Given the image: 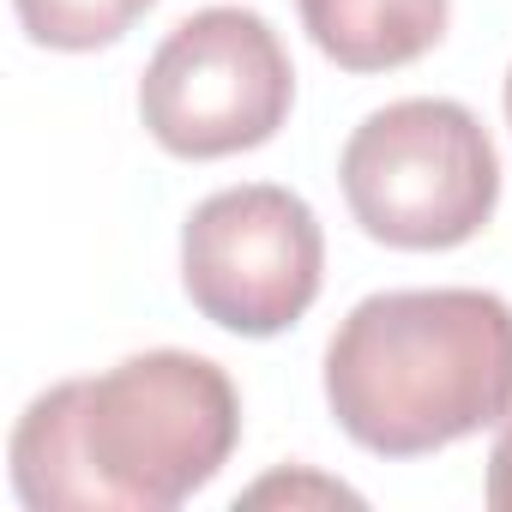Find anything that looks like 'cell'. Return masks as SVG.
Masks as SVG:
<instances>
[{
    "label": "cell",
    "mask_w": 512,
    "mask_h": 512,
    "mask_svg": "<svg viewBox=\"0 0 512 512\" xmlns=\"http://www.w3.org/2000/svg\"><path fill=\"white\" fill-rule=\"evenodd\" d=\"M338 428L380 458H422L512 416V308L488 290H386L326 350Z\"/></svg>",
    "instance_id": "2"
},
{
    "label": "cell",
    "mask_w": 512,
    "mask_h": 512,
    "mask_svg": "<svg viewBox=\"0 0 512 512\" xmlns=\"http://www.w3.org/2000/svg\"><path fill=\"white\" fill-rule=\"evenodd\" d=\"M302 25L344 73H392L446 37V0H296Z\"/></svg>",
    "instance_id": "6"
},
{
    "label": "cell",
    "mask_w": 512,
    "mask_h": 512,
    "mask_svg": "<svg viewBox=\"0 0 512 512\" xmlns=\"http://www.w3.org/2000/svg\"><path fill=\"white\" fill-rule=\"evenodd\" d=\"M344 199L356 223L410 253L470 241L500 199V163L482 121L446 97H404L374 109L344 145Z\"/></svg>",
    "instance_id": "3"
},
{
    "label": "cell",
    "mask_w": 512,
    "mask_h": 512,
    "mask_svg": "<svg viewBox=\"0 0 512 512\" xmlns=\"http://www.w3.org/2000/svg\"><path fill=\"white\" fill-rule=\"evenodd\" d=\"M488 506L494 512H512V422H506V434L488 452Z\"/></svg>",
    "instance_id": "8"
},
{
    "label": "cell",
    "mask_w": 512,
    "mask_h": 512,
    "mask_svg": "<svg viewBox=\"0 0 512 512\" xmlns=\"http://www.w3.org/2000/svg\"><path fill=\"white\" fill-rule=\"evenodd\" d=\"M506 121H512V73H506Z\"/></svg>",
    "instance_id": "9"
},
{
    "label": "cell",
    "mask_w": 512,
    "mask_h": 512,
    "mask_svg": "<svg viewBox=\"0 0 512 512\" xmlns=\"http://www.w3.org/2000/svg\"><path fill=\"white\" fill-rule=\"evenodd\" d=\"M296 103V73L278 31L247 7L181 19L139 79V115L175 157H235L266 145Z\"/></svg>",
    "instance_id": "4"
},
{
    "label": "cell",
    "mask_w": 512,
    "mask_h": 512,
    "mask_svg": "<svg viewBox=\"0 0 512 512\" xmlns=\"http://www.w3.org/2000/svg\"><path fill=\"white\" fill-rule=\"evenodd\" d=\"M235 434L241 398L217 362L145 350L19 416L13 488L31 512H169L229 464Z\"/></svg>",
    "instance_id": "1"
},
{
    "label": "cell",
    "mask_w": 512,
    "mask_h": 512,
    "mask_svg": "<svg viewBox=\"0 0 512 512\" xmlns=\"http://www.w3.org/2000/svg\"><path fill=\"white\" fill-rule=\"evenodd\" d=\"M326 272V241L302 193L247 181L193 205L181 229V284L193 308L241 338L296 326Z\"/></svg>",
    "instance_id": "5"
},
{
    "label": "cell",
    "mask_w": 512,
    "mask_h": 512,
    "mask_svg": "<svg viewBox=\"0 0 512 512\" xmlns=\"http://www.w3.org/2000/svg\"><path fill=\"white\" fill-rule=\"evenodd\" d=\"M151 7L157 0H13L25 37L43 49H67V55L121 43Z\"/></svg>",
    "instance_id": "7"
}]
</instances>
